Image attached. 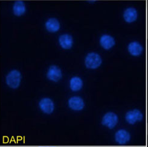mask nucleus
<instances>
[{
    "label": "nucleus",
    "instance_id": "dca6fc26",
    "mask_svg": "<svg viewBox=\"0 0 148 147\" xmlns=\"http://www.w3.org/2000/svg\"><path fill=\"white\" fill-rule=\"evenodd\" d=\"M39 147H55V146H39Z\"/></svg>",
    "mask_w": 148,
    "mask_h": 147
},
{
    "label": "nucleus",
    "instance_id": "9b49d317",
    "mask_svg": "<svg viewBox=\"0 0 148 147\" xmlns=\"http://www.w3.org/2000/svg\"><path fill=\"white\" fill-rule=\"evenodd\" d=\"M100 44L105 50H110L115 45V40L110 35H103L100 37Z\"/></svg>",
    "mask_w": 148,
    "mask_h": 147
},
{
    "label": "nucleus",
    "instance_id": "0eeeda50",
    "mask_svg": "<svg viewBox=\"0 0 148 147\" xmlns=\"http://www.w3.org/2000/svg\"><path fill=\"white\" fill-rule=\"evenodd\" d=\"M69 105L73 110L80 111L84 108V102L82 98L79 97H73L69 100Z\"/></svg>",
    "mask_w": 148,
    "mask_h": 147
},
{
    "label": "nucleus",
    "instance_id": "6e6552de",
    "mask_svg": "<svg viewBox=\"0 0 148 147\" xmlns=\"http://www.w3.org/2000/svg\"><path fill=\"white\" fill-rule=\"evenodd\" d=\"M116 141L120 145H125L131 139V135L128 131L122 129L117 131L115 135Z\"/></svg>",
    "mask_w": 148,
    "mask_h": 147
},
{
    "label": "nucleus",
    "instance_id": "2eb2a0df",
    "mask_svg": "<svg viewBox=\"0 0 148 147\" xmlns=\"http://www.w3.org/2000/svg\"><path fill=\"white\" fill-rule=\"evenodd\" d=\"M25 5L22 1H17L14 3L13 7V11L14 15L20 16L25 13Z\"/></svg>",
    "mask_w": 148,
    "mask_h": 147
},
{
    "label": "nucleus",
    "instance_id": "7ed1b4c3",
    "mask_svg": "<svg viewBox=\"0 0 148 147\" xmlns=\"http://www.w3.org/2000/svg\"><path fill=\"white\" fill-rule=\"evenodd\" d=\"M119 121L117 115L113 112H108L103 116L102 124L106 126L110 129H112L117 125Z\"/></svg>",
    "mask_w": 148,
    "mask_h": 147
},
{
    "label": "nucleus",
    "instance_id": "4468645a",
    "mask_svg": "<svg viewBox=\"0 0 148 147\" xmlns=\"http://www.w3.org/2000/svg\"><path fill=\"white\" fill-rule=\"evenodd\" d=\"M83 82L82 79L79 77H74L71 78L70 82V89L74 91L77 92L82 88Z\"/></svg>",
    "mask_w": 148,
    "mask_h": 147
},
{
    "label": "nucleus",
    "instance_id": "9d476101",
    "mask_svg": "<svg viewBox=\"0 0 148 147\" xmlns=\"http://www.w3.org/2000/svg\"><path fill=\"white\" fill-rule=\"evenodd\" d=\"M137 10L134 7H129L124 12L123 18L125 21L127 23H132L136 21L137 19Z\"/></svg>",
    "mask_w": 148,
    "mask_h": 147
},
{
    "label": "nucleus",
    "instance_id": "423d86ee",
    "mask_svg": "<svg viewBox=\"0 0 148 147\" xmlns=\"http://www.w3.org/2000/svg\"><path fill=\"white\" fill-rule=\"evenodd\" d=\"M41 110L46 114H51L55 109V104L50 98H42L39 103Z\"/></svg>",
    "mask_w": 148,
    "mask_h": 147
},
{
    "label": "nucleus",
    "instance_id": "20e7f679",
    "mask_svg": "<svg viewBox=\"0 0 148 147\" xmlns=\"http://www.w3.org/2000/svg\"><path fill=\"white\" fill-rule=\"evenodd\" d=\"M126 121L130 124L133 125L137 121H142L143 119V113L138 109H134L127 112L125 116Z\"/></svg>",
    "mask_w": 148,
    "mask_h": 147
},
{
    "label": "nucleus",
    "instance_id": "ddd939ff",
    "mask_svg": "<svg viewBox=\"0 0 148 147\" xmlns=\"http://www.w3.org/2000/svg\"><path fill=\"white\" fill-rule=\"evenodd\" d=\"M47 30L50 33H56L60 29V23L56 18H50L45 22Z\"/></svg>",
    "mask_w": 148,
    "mask_h": 147
},
{
    "label": "nucleus",
    "instance_id": "f8f14e48",
    "mask_svg": "<svg viewBox=\"0 0 148 147\" xmlns=\"http://www.w3.org/2000/svg\"><path fill=\"white\" fill-rule=\"evenodd\" d=\"M128 51L130 54L133 56H138L142 53L143 51V47L141 44L136 41L131 42L128 47Z\"/></svg>",
    "mask_w": 148,
    "mask_h": 147
},
{
    "label": "nucleus",
    "instance_id": "1a4fd4ad",
    "mask_svg": "<svg viewBox=\"0 0 148 147\" xmlns=\"http://www.w3.org/2000/svg\"><path fill=\"white\" fill-rule=\"evenodd\" d=\"M59 42L61 47L65 50L70 49L73 44V39L71 35L65 34L59 38Z\"/></svg>",
    "mask_w": 148,
    "mask_h": 147
},
{
    "label": "nucleus",
    "instance_id": "39448f33",
    "mask_svg": "<svg viewBox=\"0 0 148 147\" xmlns=\"http://www.w3.org/2000/svg\"><path fill=\"white\" fill-rule=\"evenodd\" d=\"M47 78L52 82H58L62 77V71L58 66L56 65H52L49 68L47 74Z\"/></svg>",
    "mask_w": 148,
    "mask_h": 147
},
{
    "label": "nucleus",
    "instance_id": "f257e3e1",
    "mask_svg": "<svg viewBox=\"0 0 148 147\" xmlns=\"http://www.w3.org/2000/svg\"><path fill=\"white\" fill-rule=\"evenodd\" d=\"M21 81V74L19 71L14 69L11 71L6 77V83L12 89H16Z\"/></svg>",
    "mask_w": 148,
    "mask_h": 147
},
{
    "label": "nucleus",
    "instance_id": "f03ea898",
    "mask_svg": "<svg viewBox=\"0 0 148 147\" xmlns=\"http://www.w3.org/2000/svg\"><path fill=\"white\" fill-rule=\"evenodd\" d=\"M102 63V60L100 55L96 52H91L87 54L85 58V66L89 69H97Z\"/></svg>",
    "mask_w": 148,
    "mask_h": 147
}]
</instances>
